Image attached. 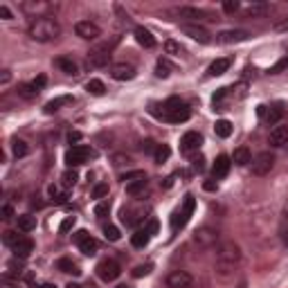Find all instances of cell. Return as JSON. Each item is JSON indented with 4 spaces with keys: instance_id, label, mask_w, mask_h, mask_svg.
<instances>
[{
    "instance_id": "obj_1",
    "label": "cell",
    "mask_w": 288,
    "mask_h": 288,
    "mask_svg": "<svg viewBox=\"0 0 288 288\" xmlns=\"http://www.w3.org/2000/svg\"><path fill=\"white\" fill-rule=\"evenodd\" d=\"M61 34V25L52 16H41L34 18L29 25V39L39 41V43H50Z\"/></svg>"
},
{
    "instance_id": "obj_2",
    "label": "cell",
    "mask_w": 288,
    "mask_h": 288,
    "mask_svg": "<svg viewBox=\"0 0 288 288\" xmlns=\"http://www.w3.org/2000/svg\"><path fill=\"white\" fill-rule=\"evenodd\" d=\"M241 252H239V245H234L232 241H225V243L218 245V252H216V268L221 275H228L230 270H234V266L239 264Z\"/></svg>"
},
{
    "instance_id": "obj_3",
    "label": "cell",
    "mask_w": 288,
    "mask_h": 288,
    "mask_svg": "<svg viewBox=\"0 0 288 288\" xmlns=\"http://www.w3.org/2000/svg\"><path fill=\"white\" fill-rule=\"evenodd\" d=\"M189 117H191L189 106H187L185 102H180L178 97H171V99H167V102L162 104V119H167V122L182 124V122H187Z\"/></svg>"
},
{
    "instance_id": "obj_4",
    "label": "cell",
    "mask_w": 288,
    "mask_h": 288,
    "mask_svg": "<svg viewBox=\"0 0 288 288\" xmlns=\"http://www.w3.org/2000/svg\"><path fill=\"white\" fill-rule=\"evenodd\" d=\"M194 207H196V201H194V196L191 194H187L185 196V201H182V205L174 212V216H171V230H180V228H185L187 221H189V216L194 214Z\"/></svg>"
},
{
    "instance_id": "obj_5",
    "label": "cell",
    "mask_w": 288,
    "mask_h": 288,
    "mask_svg": "<svg viewBox=\"0 0 288 288\" xmlns=\"http://www.w3.org/2000/svg\"><path fill=\"white\" fill-rule=\"evenodd\" d=\"M115 45H117V39H113L111 43H102V45H97V48H92L90 52H88V63L95 66V68L106 66L108 61H111V56H113Z\"/></svg>"
},
{
    "instance_id": "obj_6",
    "label": "cell",
    "mask_w": 288,
    "mask_h": 288,
    "mask_svg": "<svg viewBox=\"0 0 288 288\" xmlns=\"http://www.w3.org/2000/svg\"><path fill=\"white\" fill-rule=\"evenodd\" d=\"M90 158H95V151H92L88 144H77L66 153V165L68 167H79Z\"/></svg>"
},
{
    "instance_id": "obj_7",
    "label": "cell",
    "mask_w": 288,
    "mask_h": 288,
    "mask_svg": "<svg viewBox=\"0 0 288 288\" xmlns=\"http://www.w3.org/2000/svg\"><path fill=\"white\" fill-rule=\"evenodd\" d=\"M155 232H158V221H149V225H144V228L135 230V232L131 234V245H133V248H146Z\"/></svg>"
},
{
    "instance_id": "obj_8",
    "label": "cell",
    "mask_w": 288,
    "mask_h": 288,
    "mask_svg": "<svg viewBox=\"0 0 288 288\" xmlns=\"http://www.w3.org/2000/svg\"><path fill=\"white\" fill-rule=\"evenodd\" d=\"M72 241H75V243L79 245V250H81V252L86 254V257H95V254H97L99 243L90 237V234L86 232V230H77V232L72 234Z\"/></svg>"
},
{
    "instance_id": "obj_9",
    "label": "cell",
    "mask_w": 288,
    "mask_h": 288,
    "mask_svg": "<svg viewBox=\"0 0 288 288\" xmlns=\"http://www.w3.org/2000/svg\"><path fill=\"white\" fill-rule=\"evenodd\" d=\"M119 272H122V268L115 259H102L97 264V275L102 281H115L119 277Z\"/></svg>"
},
{
    "instance_id": "obj_10",
    "label": "cell",
    "mask_w": 288,
    "mask_h": 288,
    "mask_svg": "<svg viewBox=\"0 0 288 288\" xmlns=\"http://www.w3.org/2000/svg\"><path fill=\"white\" fill-rule=\"evenodd\" d=\"M272 167H275V155H272L270 151H264V153H259L252 160V174L254 176H266V174H270Z\"/></svg>"
},
{
    "instance_id": "obj_11",
    "label": "cell",
    "mask_w": 288,
    "mask_h": 288,
    "mask_svg": "<svg viewBox=\"0 0 288 288\" xmlns=\"http://www.w3.org/2000/svg\"><path fill=\"white\" fill-rule=\"evenodd\" d=\"M216 241H218V232L212 228H201L194 232V243L198 248H212V245H216Z\"/></svg>"
},
{
    "instance_id": "obj_12",
    "label": "cell",
    "mask_w": 288,
    "mask_h": 288,
    "mask_svg": "<svg viewBox=\"0 0 288 288\" xmlns=\"http://www.w3.org/2000/svg\"><path fill=\"white\" fill-rule=\"evenodd\" d=\"M75 34L79 39H86V41H95L102 36V29H99L97 23H90V20H81V23L75 25Z\"/></svg>"
},
{
    "instance_id": "obj_13",
    "label": "cell",
    "mask_w": 288,
    "mask_h": 288,
    "mask_svg": "<svg viewBox=\"0 0 288 288\" xmlns=\"http://www.w3.org/2000/svg\"><path fill=\"white\" fill-rule=\"evenodd\" d=\"M203 144V135L196 133V131H189V133H185L180 138V151L182 153H194V151H198Z\"/></svg>"
},
{
    "instance_id": "obj_14",
    "label": "cell",
    "mask_w": 288,
    "mask_h": 288,
    "mask_svg": "<svg viewBox=\"0 0 288 288\" xmlns=\"http://www.w3.org/2000/svg\"><path fill=\"white\" fill-rule=\"evenodd\" d=\"M191 284H194L191 275L185 270H174L167 277V286L169 288H191Z\"/></svg>"
},
{
    "instance_id": "obj_15",
    "label": "cell",
    "mask_w": 288,
    "mask_h": 288,
    "mask_svg": "<svg viewBox=\"0 0 288 288\" xmlns=\"http://www.w3.org/2000/svg\"><path fill=\"white\" fill-rule=\"evenodd\" d=\"M111 77L115 81H131L135 77V68L129 63H115L111 68Z\"/></svg>"
},
{
    "instance_id": "obj_16",
    "label": "cell",
    "mask_w": 288,
    "mask_h": 288,
    "mask_svg": "<svg viewBox=\"0 0 288 288\" xmlns=\"http://www.w3.org/2000/svg\"><path fill=\"white\" fill-rule=\"evenodd\" d=\"M248 36L250 34L245 32V29H225V32H221L216 36V41L223 45H228V43H241V41H245Z\"/></svg>"
},
{
    "instance_id": "obj_17",
    "label": "cell",
    "mask_w": 288,
    "mask_h": 288,
    "mask_svg": "<svg viewBox=\"0 0 288 288\" xmlns=\"http://www.w3.org/2000/svg\"><path fill=\"white\" fill-rule=\"evenodd\" d=\"M182 34H187L189 39L194 41H198V43H209V34H207V29H203V27H198V25H182Z\"/></svg>"
},
{
    "instance_id": "obj_18",
    "label": "cell",
    "mask_w": 288,
    "mask_h": 288,
    "mask_svg": "<svg viewBox=\"0 0 288 288\" xmlns=\"http://www.w3.org/2000/svg\"><path fill=\"white\" fill-rule=\"evenodd\" d=\"M12 250H14V254H16V259H27V257L34 252V241L29 237H20V241Z\"/></svg>"
},
{
    "instance_id": "obj_19",
    "label": "cell",
    "mask_w": 288,
    "mask_h": 288,
    "mask_svg": "<svg viewBox=\"0 0 288 288\" xmlns=\"http://www.w3.org/2000/svg\"><path fill=\"white\" fill-rule=\"evenodd\" d=\"M230 167H232V158H228V155H218L216 160H214V165H212V174L214 178H225L228 176V171H230Z\"/></svg>"
},
{
    "instance_id": "obj_20",
    "label": "cell",
    "mask_w": 288,
    "mask_h": 288,
    "mask_svg": "<svg viewBox=\"0 0 288 288\" xmlns=\"http://www.w3.org/2000/svg\"><path fill=\"white\" fill-rule=\"evenodd\" d=\"M230 66H232V59H228V56H225V59H216L212 66L207 68V75L209 77H221L230 70Z\"/></svg>"
},
{
    "instance_id": "obj_21",
    "label": "cell",
    "mask_w": 288,
    "mask_h": 288,
    "mask_svg": "<svg viewBox=\"0 0 288 288\" xmlns=\"http://www.w3.org/2000/svg\"><path fill=\"white\" fill-rule=\"evenodd\" d=\"M23 9L27 14H36V18H41V16H48L52 5L50 3H23Z\"/></svg>"
},
{
    "instance_id": "obj_22",
    "label": "cell",
    "mask_w": 288,
    "mask_h": 288,
    "mask_svg": "<svg viewBox=\"0 0 288 288\" xmlns=\"http://www.w3.org/2000/svg\"><path fill=\"white\" fill-rule=\"evenodd\" d=\"M270 144L272 146H286L288 144V126H275L270 131Z\"/></svg>"
},
{
    "instance_id": "obj_23",
    "label": "cell",
    "mask_w": 288,
    "mask_h": 288,
    "mask_svg": "<svg viewBox=\"0 0 288 288\" xmlns=\"http://www.w3.org/2000/svg\"><path fill=\"white\" fill-rule=\"evenodd\" d=\"M135 41H138L142 48L146 50H151V48H155V39H153V34L149 32V29H144V27H135Z\"/></svg>"
},
{
    "instance_id": "obj_24",
    "label": "cell",
    "mask_w": 288,
    "mask_h": 288,
    "mask_svg": "<svg viewBox=\"0 0 288 288\" xmlns=\"http://www.w3.org/2000/svg\"><path fill=\"white\" fill-rule=\"evenodd\" d=\"M56 270L66 272V275H75V277H79V275H81L79 264H75V261H72V259H68V257H63V259H59V261H56Z\"/></svg>"
},
{
    "instance_id": "obj_25",
    "label": "cell",
    "mask_w": 288,
    "mask_h": 288,
    "mask_svg": "<svg viewBox=\"0 0 288 288\" xmlns=\"http://www.w3.org/2000/svg\"><path fill=\"white\" fill-rule=\"evenodd\" d=\"M54 66L59 68V70H63L66 75H79V66H77L70 56H59V59H54Z\"/></svg>"
},
{
    "instance_id": "obj_26",
    "label": "cell",
    "mask_w": 288,
    "mask_h": 288,
    "mask_svg": "<svg viewBox=\"0 0 288 288\" xmlns=\"http://www.w3.org/2000/svg\"><path fill=\"white\" fill-rule=\"evenodd\" d=\"M75 99H72L70 95H63V97H56V99H50L48 104H45V108L43 111L48 113V115H52V113H56V111H61V106H66V104H72Z\"/></svg>"
},
{
    "instance_id": "obj_27",
    "label": "cell",
    "mask_w": 288,
    "mask_h": 288,
    "mask_svg": "<svg viewBox=\"0 0 288 288\" xmlns=\"http://www.w3.org/2000/svg\"><path fill=\"white\" fill-rule=\"evenodd\" d=\"M232 162L239 167H245V165L252 162V155H250V151L245 149V146H239V149H234V153H232Z\"/></svg>"
},
{
    "instance_id": "obj_28",
    "label": "cell",
    "mask_w": 288,
    "mask_h": 288,
    "mask_svg": "<svg viewBox=\"0 0 288 288\" xmlns=\"http://www.w3.org/2000/svg\"><path fill=\"white\" fill-rule=\"evenodd\" d=\"M146 185H149V180H146V178L131 180V182H126V194H129V196H140V194L146 189Z\"/></svg>"
},
{
    "instance_id": "obj_29",
    "label": "cell",
    "mask_w": 288,
    "mask_h": 288,
    "mask_svg": "<svg viewBox=\"0 0 288 288\" xmlns=\"http://www.w3.org/2000/svg\"><path fill=\"white\" fill-rule=\"evenodd\" d=\"M178 14H180V18H189V20H209L205 12H201V9H194V7H182Z\"/></svg>"
},
{
    "instance_id": "obj_30",
    "label": "cell",
    "mask_w": 288,
    "mask_h": 288,
    "mask_svg": "<svg viewBox=\"0 0 288 288\" xmlns=\"http://www.w3.org/2000/svg\"><path fill=\"white\" fill-rule=\"evenodd\" d=\"M34 228H36V216H32V214L18 216V230L20 232H32Z\"/></svg>"
},
{
    "instance_id": "obj_31",
    "label": "cell",
    "mask_w": 288,
    "mask_h": 288,
    "mask_svg": "<svg viewBox=\"0 0 288 288\" xmlns=\"http://www.w3.org/2000/svg\"><path fill=\"white\" fill-rule=\"evenodd\" d=\"M214 133L218 135V138H230L232 135V124L228 122V119H218L216 124H214Z\"/></svg>"
},
{
    "instance_id": "obj_32",
    "label": "cell",
    "mask_w": 288,
    "mask_h": 288,
    "mask_svg": "<svg viewBox=\"0 0 288 288\" xmlns=\"http://www.w3.org/2000/svg\"><path fill=\"white\" fill-rule=\"evenodd\" d=\"M12 153H14V158H25V155L29 153V146L25 140H14L12 142Z\"/></svg>"
},
{
    "instance_id": "obj_33",
    "label": "cell",
    "mask_w": 288,
    "mask_h": 288,
    "mask_svg": "<svg viewBox=\"0 0 288 288\" xmlns=\"http://www.w3.org/2000/svg\"><path fill=\"white\" fill-rule=\"evenodd\" d=\"M86 90L95 97H102L104 92H106V86H104V81H99V79H90L86 83Z\"/></svg>"
},
{
    "instance_id": "obj_34",
    "label": "cell",
    "mask_w": 288,
    "mask_h": 288,
    "mask_svg": "<svg viewBox=\"0 0 288 288\" xmlns=\"http://www.w3.org/2000/svg\"><path fill=\"white\" fill-rule=\"evenodd\" d=\"M16 92L23 99H34L36 95H39V90H36V88L32 86V83H20V86L16 88Z\"/></svg>"
},
{
    "instance_id": "obj_35",
    "label": "cell",
    "mask_w": 288,
    "mask_h": 288,
    "mask_svg": "<svg viewBox=\"0 0 288 288\" xmlns=\"http://www.w3.org/2000/svg\"><path fill=\"white\" fill-rule=\"evenodd\" d=\"M281 108H270V111H266L264 115V119H266V124H270V126H275V124H279V119H281Z\"/></svg>"
},
{
    "instance_id": "obj_36",
    "label": "cell",
    "mask_w": 288,
    "mask_h": 288,
    "mask_svg": "<svg viewBox=\"0 0 288 288\" xmlns=\"http://www.w3.org/2000/svg\"><path fill=\"white\" fill-rule=\"evenodd\" d=\"M48 196L52 198V201H56V203H66V191L61 189L59 185H50L48 187Z\"/></svg>"
},
{
    "instance_id": "obj_37",
    "label": "cell",
    "mask_w": 288,
    "mask_h": 288,
    "mask_svg": "<svg viewBox=\"0 0 288 288\" xmlns=\"http://www.w3.org/2000/svg\"><path fill=\"white\" fill-rule=\"evenodd\" d=\"M77 180H79V176L75 174V171H63V176H61V185L66 187V189H70V187H75L77 185Z\"/></svg>"
},
{
    "instance_id": "obj_38",
    "label": "cell",
    "mask_w": 288,
    "mask_h": 288,
    "mask_svg": "<svg viewBox=\"0 0 288 288\" xmlns=\"http://www.w3.org/2000/svg\"><path fill=\"white\" fill-rule=\"evenodd\" d=\"M169 155H171V149L167 144H158V149H155V153H153V158H155V162H167L169 160Z\"/></svg>"
},
{
    "instance_id": "obj_39",
    "label": "cell",
    "mask_w": 288,
    "mask_h": 288,
    "mask_svg": "<svg viewBox=\"0 0 288 288\" xmlns=\"http://www.w3.org/2000/svg\"><path fill=\"white\" fill-rule=\"evenodd\" d=\"M169 75H171V66L167 63L165 59H160L158 63H155V77H160V79H167Z\"/></svg>"
},
{
    "instance_id": "obj_40",
    "label": "cell",
    "mask_w": 288,
    "mask_h": 288,
    "mask_svg": "<svg viewBox=\"0 0 288 288\" xmlns=\"http://www.w3.org/2000/svg\"><path fill=\"white\" fill-rule=\"evenodd\" d=\"M108 214H111V203H108V201L97 203V207H95V216H97V218H106Z\"/></svg>"
},
{
    "instance_id": "obj_41",
    "label": "cell",
    "mask_w": 288,
    "mask_h": 288,
    "mask_svg": "<svg viewBox=\"0 0 288 288\" xmlns=\"http://www.w3.org/2000/svg\"><path fill=\"white\" fill-rule=\"evenodd\" d=\"M7 270H9V272H7V277H18L25 268H23V264H20L18 259H14V261H9V264H7Z\"/></svg>"
},
{
    "instance_id": "obj_42",
    "label": "cell",
    "mask_w": 288,
    "mask_h": 288,
    "mask_svg": "<svg viewBox=\"0 0 288 288\" xmlns=\"http://www.w3.org/2000/svg\"><path fill=\"white\" fill-rule=\"evenodd\" d=\"M104 237H106L108 241H119V237H122V234H119V230L115 228V225H104Z\"/></svg>"
},
{
    "instance_id": "obj_43",
    "label": "cell",
    "mask_w": 288,
    "mask_h": 288,
    "mask_svg": "<svg viewBox=\"0 0 288 288\" xmlns=\"http://www.w3.org/2000/svg\"><path fill=\"white\" fill-rule=\"evenodd\" d=\"M140 178H146V176H144V171L135 169V171H129V174H122V176H119V180L131 182V180H140Z\"/></svg>"
},
{
    "instance_id": "obj_44",
    "label": "cell",
    "mask_w": 288,
    "mask_h": 288,
    "mask_svg": "<svg viewBox=\"0 0 288 288\" xmlns=\"http://www.w3.org/2000/svg\"><path fill=\"white\" fill-rule=\"evenodd\" d=\"M151 268H153V266H151V264L135 266V268H133V277H138V279H140V277H146V275H149V272H151Z\"/></svg>"
},
{
    "instance_id": "obj_45",
    "label": "cell",
    "mask_w": 288,
    "mask_h": 288,
    "mask_svg": "<svg viewBox=\"0 0 288 288\" xmlns=\"http://www.w3.org/2000/svg\"><path fill=\"white\" fill-rule=\"evenodd\" d=\"M3 241H5L7 245H12V248H14V245H16L18 241H20V237H18L16 232H14V230H7V232H5V237H3Z\"/></svg>"
},
{
    "instance_id": "obj_46",
    "label": "cell",
    "mask_w": 288,
    "mask_h": 288,
    "mask_svg": "<svg viewBox=\"0 0 288 288\" xmlns=\"http://www.w3.org/2000/svg\"><path fill=\"white\" fill-rule=\"evenodd\" d=\"M165 50H167V54H182L180 43H176V41H167V43H165Z\"/></svg>"
},
{
    "instance_id": "obj_47",
    "label": "cell",
    "mask_w": 288,
    "mask_h": 288,
    "mask_svg": "<svg viewBox=\"0 0 288 288\" xmlns=\"http://www.w3.org/2000/svg\"><path fill=\"white\" fill-rule=\"evenodd\" d=\"M108 196V185L106 182H102V185H97L95 189H92V198H104Z\"/></svg>"
},
{
    "instance_id": "obj_48",
    "label": "cell",
    "mask_w": 288,
    "mask_h": 288,
    "mask_svg": "<svg viewBox=\"0 0 288 288\" xmlns=\"http://www.w3.org/2000/svg\"><path fill=\"white\" fill-rule=\"evenodd\" d=\"M239 9V0H225L223 3V12L225 14H234Z\"/></svg>"
},
{
    "instance_id": "obj_49",
    "label": "cell",
    "mask_w": 288,
    "mask_h": 288,
    "mask_svg": "<svg viewBox=\"0 0 288 288\" xmlns=\"http://www.w3.org/2000/svg\"><path fill=\"white\" fill-rule=\"evenodd\" d=\"M75 228V216H68L63 223H61V228H59V232L61 234H66V232H70V230Z\"/></svg>"
},
{
    "instance_id": "obj_50",
    "label": "cell",
    "mask_w": 288,
    "mask_h": 288,
    "mask_svg": "<svg viewBox=\"0 0 288 288\" xmlns=\"http://www.w3.org/2000/svg\"><path fill=\"white\" fill-rule=\"evenodd\" d=\"M286 68H288V56H284V59H281V61H279V63H277V66H272V68H270V75H277V72H281V70H286Z\"/></svg>"
},
{
    "instance_id": "obj_51",
    "label": "cell",
    "mask_w": 288,
    "mask_h": 288,
    "mask_svg": "<svg viewBox=\"0 0 288 288\" xmlns=\"http://www.w3.org/2000/svg\"><path fill=\"white\" fill-rule=\"evenodd\" d=\"M191 167L196 171H203V167H205V158H203V155H194V158H191Z\"/></svg>"
},
{
    "instance_id": "obj_52",
    "label": "cell",
    "mask_w": 288,
    "mask_h": 288,
    "mask_svg": "<svg viewBox=\"0 0 288 288\" xmlns=\"http://www.w3.org/2000/svg\"><path fill=\"white\" fill-rule=\"evenodd\" d=\"M45 83H48V77H45V75H39V77H36V79L32 81V86L36 88V90H43Z\"/></svg>"
},
{
    "instance_id": "obj_53",
    "label": "cell",
    "mask_w": 288,
    "mask_h": 288,
    "mask_svg": "<svg viewBox=\"0 0 288 288\" xmlns=\"http://www.w3.org/2000/svg\"><path fill=\"white\" fill-rule=\"evenodd\" d=\"M155 149H158V144H155L153 140H144V142H142V151H144V153H155Z\"/></svg>"
},
{
    "instance_id": "obj_54",
    "label": "cell",
    "mask_w": 288,
    "mask_h": 288,
    "mask_svg": "<svg viewBox=\"0 0 288 288\" xmlns=\"http://www.w3.org/2000/svg\"><path fill=\"white\" fill-rule=\"evenodd\" d=\"M266 12V5H254V7L248 9V16H259V14Z\"/></svg>"
},
{
    "instance_id": "obj_55",
    "label": "cell",
    "mask_w": 288,
    "mask_h": 288,
    "mask_svg": "<svg viewBox=\"0 0 288 288\" xmlns=\"http://www.w3.org/2000/svg\"><path fill=\"white\" fill-rule=\"evenodd\" d=\"M225 95H228V88H221V90H218V92H216V95H214V97H212V102H214V106H218V104H221V99H223Z\"/></svg>"
},
{
    "instance_id": "obj_56",
    "label": "cell",
    "mask_w": 288,
    "mask_h": 288,
    "mask_svg": "<svg viewBox=\"0 0 288 288\" xmlns=\"http://www.w3.org/2000/svg\"><path fill=\"white\" fill-rule=\"evenodd\" d=\"M3 218H5V221L14 218V207H12V205H5V207H3Z\"/></svg>"
},
{
    "instance_id": "obj_57",
    "label": "cell",
    "mask_w": 288,
    "mask_h": 288,
    "mask_svg": "<svg viewBox=\"0 0 288 288\" xmlns=\"http://www.w3.org/2000/svg\"><path fill=\"white\" fill-rule=\"evenodd\" d=\"M79 140H81V133H79V131H72V133L68 135V142L75 144V146H77V142H79Z\"/></svg>"
},
{
    "instance_id": "obj_58",
    "label": "cell",
    "mask_w": 288,
    "mask_h": 288,
    "mask_svg": "<svg viewBox=\"0 0 288 288\" xmlns=\"http://www.w3.org/2000/svg\"><path fill=\"white\" fill-rule=\"evenodd\" d=\"M0 16H3L5 20H9V18H12V12H9V7H7V5H0Z\"/></svg>"
},
{
    "instance_id": "obj_59",
    "label": "cell",
    "mask_w": 288,
    "mask_h": 288,
    "mask_svg": "<svg viewBox=\"0 0 288 288\" xmlns=\"http://www.w3.org/2000/svg\"><path fill=\"white\" fill-rule=\"evenodd\" d=\"M281 241H284V245L288 248V225L286 223L281 225Z\"/></svg>"
},
{
    "instance_id": "obj_60",
    "label": "cell",
    "mask_w": 288,
    "mask_h": 288,
    "mask_svg": "<svg viewBox=\"0 0 288 288\" xmlns=\"http://www.w3.org/2000/svg\"><path fill=\"white\" fill-rule=\"evenodd\" d=\"M203 187H205L207 191H216V189H218V185H216V182H212V180H207V182H205V185H203Z\"/></svg>"
},
{
    "instance_id": "obj_61",
    "label": "cell",
    "mask_w": 288,
    "mask_h": 288,
    "mask_svg": "<svg viewBox=\"0 0 288 288\" xmlns=\"http://www.w3.org/2000/svg\"><path fill=\"white\" fill-rule=\"evenodd\" d=\"M9 81V70H3V77H0V83H7Z\"/></svg>"
},
{
    "instance_id": "obj_62",
    "label": "cell",
    "mask_w": 288,
    "mask_h": 288,
    "mask_svg": "<svg viewBox=\"0 0 288 288\" xmlns=\"http://www.w3.org/2000/svg\"><path fill=\"white\" fill-rule=\"evenodd\" d=\"M32 288H56L54 284H43V286H32Z\"/></svg>"
},
{
    "instance_id": "obj_63",
    "label": "cell",
    "mask_w": 288,
    "mask_h": 288,
    "mask_svg": "<svg viewBox=\"0 0 288 288\" xmlns=\"http://www.w3.org/2000/svg\"><path fill=\"white\" fill-rule=\"evenodd\" d=\"M68 288H81V286H77V284H68Z\"/></svg>"
},
{
    "instance_id": "obj_64",
    "label": "cell",
    "mask_w": 288,
    "mask_h": 288,
    "mask_svg": "<svg viewBox=\"0 0 288 288\" xmlns=\"http://www.w3.org/2000/svg\"><path fill=\"white\" fill-rule=\"evenodd\" d=\"M117 288H129V286H117Z\"/></svg>"
}]
</instances>
